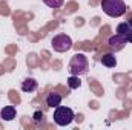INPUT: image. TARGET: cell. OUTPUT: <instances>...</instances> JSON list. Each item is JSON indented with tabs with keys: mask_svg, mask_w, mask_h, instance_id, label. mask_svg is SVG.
Segmentation results:
<instances>
[{
	"mask_svg": "<svg viewBox=\"0 0 132 130\" xmlns=\"http://www.w3.org/2000/svg\"><path fill=\"white\" fill-rule=\"evenodd\" d=\"M101 9L109 17H121L126 14V3L123 0H101Z\"/></svg>",
	"mask_w": 132,
	"mask_h": 130,
	"instance_id": "6da1fadb",
	"label": "cell"
},
{
	"mask_svg": "<svg viewBox=\"0 0 132 130\" xmlns=\"http://www.w3.org/2000/svg\"><path fill=\"white\" fill-rule=\"evenodd\" d=\"M88 70H89V63H88V58H86L85 54H75L71 58V61H69V72H71V75L80 77V75L88 73Z\"/></svg>",
	"mask_w": 132,
	"mask_h": 130,
	"instance_id": "7a4b0ae2",
	"label": "cell"
},
{
	"mask_svg": "<svg viewBox=\"0 0 132 130\" xmlns=\"http://www.w3.org/2000/svg\"><path fill=\"white\" fill-rule=\"evenodd\" d=\"M54 121L59 126H62V127L63 126H69L74 121V112H72V109L63 107V106L55 107V110H54Z\"/></svg>",
	"mask_w": 132,
	"mask_h": 130,
	"instance_id": "3957f363",
	"label": "cell"
},
{
	"mask_svg": "<svg viewBox=\"0 0 132 130\" xmlns=\"http://www.w3.org/2000/svg\"><path fill=\"white\" fill-rule=\"evenodd\" d=\"M51 46L55 52H66L72 48V40L69 35L66 34H60V35H55L51 41Z\"/></svg>",
	"mask_w": 132,
	"mask_h": 130,
	"instance_id": "277c9868",
	"label": "cell"
},
{
	"mask_svg": "<svg viewBox=\"0 0 132 130\" xmlns=\"http://www.w3.org/2000/svg\"><path fill=\"white\" fill-rule=\"evenodd\" d=\"M108 44H109V48H111L112 51L118 52V51H121V49L125 48V44H126V40H125L121 35L115 34V35L109 37V40H108Z\"/></svg>",
	"mask_w": 132,
	"mask_h": 130,
	"instance_id": "5b68a950",
	"label": "cell"
},
{
	"mask_svg": "<svg viewBox=\"0 0 132 130\" xmlns=\"http://www.w3.org/2000/svg\"><path fill=\"white\" fill-rule=\"evenodd\" d=\"M117 34L121 35L126 40V43H132V26L128 22L126 23H120L117 26Z\"/></svg>",
	"mask_w": 132,
	"mask_h": 130,
	"instance_id": "8992f818",
	"label": "cell"
},
{
	"mask_svg": "<svg viewBox=\"0 0 132 130\" xmlns=\"http://www.w3.org/2000/svg\"><path fill=\"white\" fill-rule=\"evenodd\" d=\"M0 118L3 121H12L15 118V109L12 106H5L2 110H0Z\"/></svg>",
	"mask_w": 132,
	"mask_h": 130,
	"instance_id": "52a82bcc",
	"label": "cell"
},
{
	"mask_svg": "<svg viewBox=\"0 0 132 130\" xmlns=\"http://www.w3.org/2000/svg\"><path fill=\"white\" fill-rule=\"evenodd\" d=\"M60 103H62V95L60 94H57V92H51V94H48V97H46V104L49 106V107H59L60 106Z\"/></svg>",
	"mask_w": 132,
	"mask_h": 130,
	"instance_id": "ba28073f",
	"label": "cell"
},
{
	"mask_svg": "<svg viewBox=\"0 0 132 130\" xmlns=\"http://www.w3.org/2000/svg\"><path fill=\"white\" fill-rule=\"evenodd\" d=\"M37 89V81L34 80V78H26V80H23L22 81V90L23 92H34Z\"/></svg>",
	"mask_w": 132,
	"mask_h": 130,
	"instance_id": "9c48e42d",
	"label": "cell"
},
{
	"mask_svg": "<svg viewBox=\"0 0 132 130\" xmlns=\"http://www.w3.org/2000/svg\"><path fill=\"white\" fill-rule=\"evenodd\" d=\"M101 64L106 67H115L117 66V58L114 54H104L101 57Z\"/></svg>",
	"mask_w": 132,
	"mask_h": 130,
	"instance_id": "30bf717a",
	"label": "cell"
},
{
	"mask_svg": "<svg viewBox=\"0 0 132 130\" xmlns=\"http://www.w3.org/2000/svg\"><path fill=\"white\" fill-rule=\"evenodd\" d=\"M32 121H34V124H35V127H42V126H45V113H43L42 110L34 112Z\"/></svg>",
	"mask_w": 132,
	"mask_h": 130,
	"instance_id": "8fae6325",
	"label": "cell"
},
{
	"mask_svg": "<svg viewBox=\"0 0 132 130\" xmlns=\"http://www.w3.org/2000/svg\"><path fill=\"white\" fill-rule=\"evenodd\" d=\"M68 86H69V89H78L81 86V81L77 75H71L68 78Z\"/></svg>",
	"mask_w": 132,
	"mask_h": 130,
	"instance_id": "7c38bea8",
	"label": "cell"
},
{
	"mask_svg": "<svg viewBox=\"0 0 132 130\" xmlns=\"http://www.w3.org/2000/svg\"><path fill=\"white\" fill-rule=\"evenodd\" d=\"M63 2H65V0H43V3H45L46 6H49V8H54V9L60 8V6L63 5Z\"/></svg>",
	"mask_w": 132,
	"mask_h": 130,
	"instance_id": "4fadbf2b",
	"label": "cell"
},
{
	"mask_svg": "<svg viewBox=\"0 0 132 130\" xmlns=\"http://www.w3.org/2000/svg\"><path fill=\"white\" fill-rule=\"evenodd\" d=\"M128 23H129V25H131V26H132V18H131V20H129V22H128Z\"/></svg>",
	"mask_w": 132,
	"mask_h": 130,
	"instance_id": "5bb4252c",
	"label": "cell"
}]
</instances>
